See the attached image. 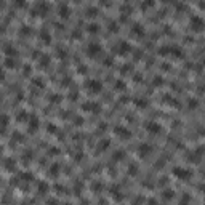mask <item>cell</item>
Listing matches in <instances>:
<instances>
[{
  "label": "cell",
  "instance_id": "44dd1931",
  "mask_svg": "<svg viewBox=\"0 0 205 205\" xmlns=\"http://www.w3.org/2000/svg\"><path fill=\"white\" fill-rule=\"evenodd\" d=\"M135 106L136 107H143V109H144V107L147 106V99L146 98H136L135 99Z\"/></svg>",
  "mask_w": 205,
  "mask_h": 205
},
{
  "label": "cell",
  "instance_id": "f6af8a7d",
  "mask_svg": "<svg viewBox=\"0 0 205 205\" xmlns=\"http://www.w3.org/2000/svg\"><path fill=\"white\" fill-rule=\"evenodd\" d=\"M154 83H156V85H160V83H162V79H156V82H154Z\"/></svg>",
  "mask_w": 205,
  "mask_h": 205
},
{
  "label": "cell",
  "instance_id": "30bf717a",
  "mask_svg": "<svg viewBox=\"0 0 205 205\" xmlns=\"http://www.w3.org/2000/svg\"><path fill=\"white\" fill-rule=\"evenodd\" d=\"M152 152V146L151 144H147V143H143V144H141L139 147H138V156L139 157H147V156H149V154Z\"/></svg>",
  "mask_w": 205,
  "mask_h": 205
},
{
  "label": "cell",
  "instance_id": "d6986e66",
  "mask_svg": "<svg viewBox=\"0 0 205 205\" xmlns=\"http://www.w3.org/2000/svg\"><path fill=\"white\" fill-rule=\"evenodd\" d=\"M18 119L19 122H29V119H31V116L27 114V111H19V114H18Z\"/></svg>",
  "mask_w": 205,
  "mask_h": 205
},
{
  "label": "cell",
  "instance_id": "d4e9b609",
  "mask_svg": "<svg viewBox=\"0 0 205 205\" xmlns=\"http://www.w3.org/2000/svg\"><path fill=\"white\" fill-rule=\"evenodd\" d=\"M32 178H34V176H32V173H29V172L19 175V180H22V181H31Z\"/></svg>",
  "mask_w": 205,
  "mask_h": 205
},
{
  "label": "cell",
  "instance_id": "b9f144b4",
  "mask_svg": "<svg viewBox=\"0 0 205 205\" xmlns=\"http://www.w3.org/2000/svg\"><path fill=\"white\" fill-rule=\"evenodd\" d=\"M147 203H149V205H159L157 200H154V199H149V200H147Z\"/></svg>",
  "mask_w": 205,
  "mask_h": 205
},
{
  "label": "cell",
  "instance_id": "f1b7e54d",
  "mask_svg": "<svg viewBox=\"0 0 205 205\" xmlns=\"http://www.w3.org/2000/svg\"><path fill=\"white\" fill-rule=\"evenodd\" d=\"M109 31H111V32H114V31L117 32V31H119V26H117V22H114V21H111V22H109Z\"/></svg>",
  "mask_w": 205,
  "mask_h": 205
},
{
  "label": "cell",
  "instance_id": "e575fe53",
  "mask_svg": "<svg viewBox=\"0 0 205 205\" xmlns=\"http://www.w3.org/2000/svg\"><path fill=\"white\" fill-rule=\"evenodd\" d=\"M116 88H122V90H123V88H125V83L120 82V80H117V82H116Z\"/></svg>",
  "mask_w": 205,
  "mask_h": 205
},
{
  "label": "cell",
  "instance_id": "836d02e7",
  "mask_svg": "<svg viewBox=\"0 0 205 205\" xmlns=\"http://www.w3.org/2000/svg\"><path fill=\"white\" fill-rule=\"evenodd\" d=\"M107 146H109V141L104 139V143H99V146H98V147H99V149H106Z\"/></svg>",
  "mask_w": 205,
  "mask_h": 205
},
{
  "label": "cell",
  "instance_id": "e0dca14e",
  "mask_svg": "<svg viewBox=\"0 0 205 205\" xmlns=\"http://www.w3.org/2000/svg\"><path fill=\"white\" fill-rule=\"evenodd\" d=\"M132 32L135 34V35H139V37H141V35L144 34V27L136 22V24H133V27H132Z\"/></svg>",
  "mask_w": 205,
  "mask_h": 205
},
{
  "label": "cell",
  "instance_id": "bcb514c9",
  "mask_svg": "<svg viewBox=\"0 0 205 205\" xmlns=\"http://www.w3.org/2000/svg\"><path fill=\"white\" fill-rule=\"evenodd\" d=\"M200 135H202L203 138H205V128H202V130H200Z\"/></svg>",
  "mask_w": 205,
  "mask_h": 205
},
{
  "label": "cell",
  "instance_id": "603a6c76",
  "mask_svg": "<svg viewBox=\"0 0 205 205\" xmlns=\"http://www.w3.org/2000/svg\"><path fill=\"white\" fill-rule=\"evenodd\" d=\"M40 37H42L43 43H50V42H51V40H50L51 35H50V34H48L47 31H45V29H42V31H40Z\"/></svg>",
  "mask_w": 205,
  "mask_h": 205
},
{
  "label": "cell",
  "instance_id": "4316f807",
  "mask_svg": "<svg viewBox=\"0 0 205 205\" xmlns=\"http://www.w3.org/2000/svg\"><path fill=\"white\" fill-rule=\"evenodd\" d=\"M112 197L117 199V200H120V199H122V194H120V191H119L117 187H112Z\"/></svg>",
  "mask_w": 205,
  "mask_h": 205
},
{
  "label": "cell",
  "instance_id": "ee69618b",
  "mask_svg": "<svg viewBox=\"0 0 205 205\" xmlns=\"http://www.w3.org/2000/svg\"><path fill=\"white\" fill-rule=\"evenodd\" d=\"M56 203V199H50L48 200V205H55Z\"/></svg>",
  "mask_w": 205,
  "mask_h": 205
},
{
  "label": "cell",
  "instance_id": "4dcf8cb0",
  "mask_svg": "<svg viewBox=\"0 0 205 205\" xmlns=\"http://www.w3.org/2000/svg\"><path fill=\"white\" fill-rule=\"evenodd\" d=\"M123 157V151H117L116 154H114V160H119V159Z\"/></svg>",
  "mask_w": 205,
  "mask_h": 205
},
{
  "label": "cell",
  "instance_id": "74e56055",
  "mask_svg": "<svg viewBox=\"0 0 205 205\" xmlns=\"http://www.w3.org/2000/svg\"><path fill=\"white\" fill-rule=\"evenodd\" d=\"M104 66H112V58H106L104 59Z\"/></svg>",
  "mask_w": 205,
  "mask_h": 205
},
{
  "label": "cell",
  "instance_id": "484cf974",
  "mask_svg": "<svg viewBox=\"0 0 205 205\" xmlns=\"http://www.w3.org/2000/svg\"><path fill=\"white\" fill-rule=\"evenodd\" d=\"M163 197L170 200V199H173V197H175V192H173L172 189H165V191H163Z\"/></svg>",
  "mask_w": 205,
  "mask_h": 205
},
{
  "label": "cell",
  "instance_id": "7c38bea8",
  "mask_svg": "<svg viewBox=\"0 0 205 205\" xmlns=\"http://www.w3.org/2000/svg\"><path fill=\"white\" fill-rule=\"evenodd\" d=\"M3 51H5V55H7V58H13V56L18 55V50H16L11 43L3 45Z\"/></svg>",
  "mask_w": 205,
  "mask_h": 205
},
{
  "label": "cell",
  "instance_id": "5bb4252c",
  "mask_svg": "<svg viewBox=\"0 0 205 205\" xmlns=\"http://www.w3.org/2000/svg\"><path fill=\"white\" fill-rule=\"evenodd\" d=\"M170 55L175 56V58H181L183 56V50L180 47H175V45H170Z\"/></svg>",
  "mask_w": 205,
  "mask_h": 205
},
{
  "label": "cell",
  "instance_id": "d6a6232c",
  "mask_svg": "<svg viewBox=\"0 0 205 205\" xmlns=\"http://www.w3.org/2000/svg\"><path fill=\"white\" fill-rule=\"evenodd\" d=\"M58 170H59L58 165H53V168H50V175H51V173H53V175H58Z\"/></svg>",
  "mask_w": 205,
  "mask_h": 205
},
{
  "label": "cell",
  "instance_id": "7bdbcfd3",
  "mask_svg": "<svg viewBox=\"0 0 205 205\" xmlns=\"http://www.w3.org/2000/svg\"><path fill=\"white\" fill-rule=\"evenodd\" d=\"M24 74H31V67H29V66L24 67Z\"/></svg>",
  "mask_w": 205,
  "mask_h": 205
},
{
  "label": "cell",
  "instance_id": "5b68a950",
  "mask_svg": "<svg viewBox=\"0 0 205 205\" xmlns=\"http://www.w3.org/2000/svg\"><path fill=\"white\" fill-rule=\"evenodd\" d=\"M102 51V47L98 43V42H90L87 45V55L90 58H96V56H99Z\"/></svg>",
  "mask_w": 205,
  "mask_h": 205
},
{
  "label": "cell",
  "instance_id": "d590c367",
  "mask_svg": "<svg viewBox=\"0 0 205 205\" xmlns=\"http://www.w3.org/2000/svg\"><path fill=\"white\" fill-rule=\"evenodd\" d=\"M189 107H197V99H189Z\"/></svg>",
  "mask_w": 205,
  "mask_h": 205
},
{
  "label": "cell",
  "instance_id": "cb8c5ba5",
  "mask_svg": "<svg viewBox=\"0 0 205 205\" xmlns=\"http://www.w3.org/2000/svg\"><path fill=\"white\" fill-rule=\"evenodd\" d=\"M120 11L123 13V16L127 15V13L130 15V11H132V5H128V3H123L122 7H120Z\"/></svg>",
  "mask_w": 205,
  "mask_h": 205
},
{
  "label": "cell",
  "instance_id": "8fae6325",
  "mask_svg": "<svg viewBox=\"0 0 205 205\" xmlns=\"http://www.w3.org/2000/svg\"><path fill=\"white\" fill-rule=\"evenodd\" d=\"M116 135L117 136H120V138H130L132 136V133H130V130L128 128H125V127H122V125H119V127H116Z\"/></svg>",
  "mask_w": 205,
  "mask_h": 205
},
{
  "label": "cell",
  "instance_id": "60d3db41",
  "mask_svg": "<svg viewBox=\"0 0 205 205\" xmlns=\"http://www.w3.org/2000/svg\"><path fill=\"white\" fill-rule=\"evenodd\" d=\"M187 200H189V196H183V202H181V205H187Z\"/></svg>",
  "mask_w": 205,
  "mask_h": 205
},
{
  "label": "cell",
  "instance_id": "ba28073f",
  "mask_svg": "<svg viewBox=\"0 0 205 205\" xmlns=\"http://www.w3.org/2000/svg\"><path fill=\"white\" fill-rule=\"evenodd\" d=\"M58 15L61 16V18H67V16L71 15V7L67 3H64V2L58 3Z\"/></svg>",
  "mask_w": 205,
  "mask_h": 205
},
{
  "label": "cell",
  "instance_id": "f35d334b",
  "mask_svg": "<svg viewBox=\"0 0 205 205\" xmlns=\"http://www.w3.org/2000/svg\"><path fill=\"white\" fill-rule=\"evenodd\" d=\"M34 83H35V85H39V87H43V82H42V79H35V80H34Z\"/></svg>",
  "mask_w": 205,
  "mask_h": 205
},
{
  "label": "cell",
  "instance_id": "7402d4cb",
  "mask_svg": "<svg viewBox=\"0 0 205 205\" xmlns=\"http://www.w3.org/2000/svg\"><path fill=\"white\" fill-rule=\"evenodd\" d=\"M85 11H87L85 15H87V16H92V18H95V16L98 15V8H96V7H87V10H85Z\"/></svg>",
  "mask_w": 205,
  "mask_h": 205
},
{
  "label": "cell",
  "instance_id": "ffe728a7",
  "mask_svg": "<svg viewBox=\"0 0 205 205\" xmlns=\"http://www.w3.org/2000/svg\"><path fill=\"white\" fill-rule=\"evenodd\" d=\"M5 168L8 170V172H11V170H15V165H16V162L13 160V159H5Z\"/></svg>",
  "mask_w": 205,
  "mask_h": 205
},
{
  "label": "cell",
  "instance_id": "83f0119b",
  "mask_svg": "<svg viewBox=\"0 0 205 205\" xmlns=\"http://www.w3.org/2000/svg\"><path fill=\"white\" fill-rule=\"evenodd\" d=\"M37 189H40V192L43 194V192H45V191L48 189V184H47V183H43V181H42V183H40V184L37 186Z\"/></svg>",
  "mask_w": 205,
  "mask_h": 205
},
{
  "label": "cell",
  "instance_id": "6da1fadb",
  "mask_svg": "<svg viewBox=\"0 0 205 205\" xmlns=\"http://www.w3.org/2000/svg\"><path fill=\"white\" fill-rule=\"evenodd\" d=\"M189 27L192 32H202L205 29V19L200 15H192L189 19Z\"/></svg>",
  "mask_w": 205,
  "mask_h": 205
},
{
  "label": "cell",
  "instance_id": "7dc6e473",
  "mask_svg": "<svg viewBox=\"0 0 205 205\" xmlns=\"http://www.w3.org/2000/svg\"><path fill=\"white\" fill-rule=\"evenodd\" d=\"M66 205H71V203H66Z\"/></svg>",
  "mask_w": 205,
  "mask_h": 205
},
{
  "label": "cell",
  "instance_id": "52a82bcc",
  "mask_svg": "<svg viewBox=\"0 0 205 205\" xmlns=\"http://www.w3.org/2000/svg\"><path fill=\"white\" fill-rule=\"evenodd\" d=\"M144 127H146V132L147 133H154V135H159L162 132V127L159 125L157 122H154V120H149V122H146L144 123Z\"/></svg>",
  "mask_w": 205,
  "mask_h": 205
},
{
  "label": "cell",
  "instance_id": "7a4b0ae2",
  "mask_svg": "<svg viewBox=\"0 0 205 205\" xmlns=\"http://www.w3.org/2000/svg\"><path fill=\"white\" fill-rule=\"evenodd\" d=\"M85 88L88 90V93H99L102 90V83L98 80V79H88V80H85Z\"/></svg>",
  "mask_w": 205,
  "mask_h": 205
},
{
  "label": "cell",
  "instance_id": "f546056e",
  "mask_svg": "<svg viewBox=\"0 0 205 205\" xmlns=\"http://www.w3.org/2000/svg\"><path fill=\"white\" fill-rule=\"evenodd\" d=\"M40 64H42L43 67H47V66H48V56H47V55H43L42 58H40Z\"/></svg>",
  "mask_w": 205,
  "mask_h": 205
},
{
  "label": "cell",
  "instance_id": "8992f818",
  "mask_svg": "<svg viewBox=\"0 0 205 205\" xmlns=\"http://www.w3.org/2000/svg\"><path fill=\"white\" fill-rule=\"evenodd\" d=\"M130 50H132V45H130L127 40H120V42L116 45V47H114V51H116L117 55H120V56L128 55Z\"/></svg>",
  "mask_w": 205,
  "mask_h": 205
},
{
  "label": "cell",
  "instance_id": "9c48e42d",
  "mask_svg": "<svg viewBox=\"0 0 205 205\" xmlns=\"http://www.w3.org/2000/svg\"><path fill=\"white\" fill-rule=\"evenodd\" d=\"M82 109L85 112H99V104H98V102H95V101H87L82 106Z\"/></svg>",
  "mask_w": 205,
  "mask_h": 205
},
{
  "label": "cell",
  "instance_id": "8d00e7d4",
  "mask_svg": "<svg viewBox=\"0 0 205 205\" xmlns=\"http://www.w3.org/2000/svg\"><path fill=\"white\" fill-rule=\"evenodd\" d=\"M16 7H26V2H22V0H18V2H15Z\"/></svg>",
  "mask_w": 205,
  "mask_h": 205
},
{
  "label": "cell",
  "instance_id": "277c9868",
  "mask_svg": "<svg viewBox=\"0 0 205 205\" xmlns=\"http://www.w3.org/2000/svg\"><path fill=\"white\" fill-rule=\"evenodd\" d=\"M173 176H176L181 181H187L192 176V172L186 167H175L173 168Z\"/></svg>",
  "mask_w": 205,
  "mask_h": 205
},
{
  "label": "cell",
  "instance_id": "4fadbf2b",
  "mask_svg": "<svg viewBox=\"0 0 205 205\" xmlns=\"http://www.w3.org/2000/svg\"><path fill=\"white\" fill-rule=\"evenodd\" d=\"M39 125H40V122H39V119H37V117H34V116H31L29 122H27V127H29V132H31V133H34V132H35V130L39 128Z\"/></svg>",
  "mask_w": 205,
  "mask_h": 205
},
{
  "label": "cell",
  "instance_id": "ac0fdd59",
  "mask_svg": "<svg viewBox=\"0 0 205 205\" xmlns=\"http://www.w3.org/2000/svg\"><path fill=\"white\" fill-rule=\"evenodd\" d=\"M32 34V27L31 26H26V24H22L19 27V35H31Z\"/></svg>",
  "mask_w": 205,
  "mask_h": 205
},
{
  "label": "cell",
  "instance_id": "3957f363",
  "mask_svg": "<svg viewBox=\"0 0 205 205\" xmlns=\"http://www.w3.org/2000/svg\"><path fill=\"white\" fill-rule=\"evenodd\" d=\"M50 3L48 2H37L35 5L32 7V15L35 16H45L50 11Z\"/></svg>",
  "mask_w": 205,
  "mask_h": 205
},
{
  "label": "cell",
  "instance_id": "ab89813d",
  "mask_svg": "<svg viewBox=\"0 0 205 205\" xmlns=\"http://www.w3.org/2000/svg\"><path fill=\"white\" fill-rule=\"evenodd\" d=\"M152 5H154V2H144L141 7H143V8H147V7H152Z\"/></svg>",
  "mask_w": 205,
  "mask_h": 205
},
{
  "label": "cell",
  "instance_id": "1f68e13d",
  "mask_svg": "<svg viewBox=\"0 0 205 205\" xmlns=\"http://www.w3.org/2000/svg\"><path fill=\"white\" fill-rule=\"evenodd\" d=\"M132 71H133V67L128 66V64H125V66L122 67V74H125V72H132Z\"/></svg>",
  "mask_w": 205,
  "mask_h": 205
},
{
  "label": "cell",
  "instance_id": "2e32d148",
  "mask_svg": "<svg viewBox=\"0 0 205 205\" xmlns=\"http://www.w3.org/2000/svg\"><path fill=\"white\" fill-rule=\"evenodd\" d=\"M99 29H101V27H99L98 22H88V24H87V31L90 34H98Z\"/></svg>",
  "mask_w": 205,
  "mask_h": 205
},
{
  "label": "cell",
  "instance_id": "9a60e30c",
  "mask_svg": "<svg viewBox=\"0 0 205 205\" xmlns=\"http://www.w3.org/2000/svg\"><path fill=\"white\" fill-rule=\"evenodd\" d=\"M5 67L7 69H16L18 67V61L15 58H5Z\"/></svg>",
  "mask_w": 205,
  "mask_h": 205
}]
</instances>
